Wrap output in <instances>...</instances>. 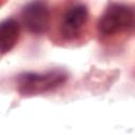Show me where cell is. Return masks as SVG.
I'll return each mask as SVG.
<instances>
[{
	"label": "cell",
	"mask_w": 135,
	"mask_h": 135,
	"mask_svg": "<svg viewBox=\"0 0 135 135\" xmlns=\"http://www.w3.org/2000/svg\"><path fill=\"white\" fill-rule=\"evenodd\" d=\"M69 76L61 69H53L44 72H24L16 78V90L24 97L52 92L63 85Z\"/></svg>",
	"instance_id": "cell-1"
},
{
	"label": "cell",
	"mask_w": 135,
	"mask_h": 135,
	"mask_svg": "<svg viewBox=\"0 0 135 135\" xmlns=\"http://www.w3.org/2000/svg\"><path fill=\"white\" fill-rule=\"evenodd\" d=\"M135 25V9L120 2H110L97 22V32L103 39L129 32Z\"/></svg>",
	"instance_id": "cell-2"
},
{
	"label": "cell",
	"mask_w": 135,
	"mask_h": 135,
	"mask_svg": "<svg viewBox=\"0 0 135 135\" xmlns=\"http://www.w3.org/2000/svg\"><path fill=\"white\" fill-rule=\"evenodd\" d=\"M89 20L88 6L81 2H71L59 15L56 28L57 36L63 42H75L85 31Z\"/></svg>",
	"instance_id": "cell-3"
},
{
	"label": "cell",
	"mask_w": 135,
	"mask_h": 135,
	"mask_svg": "<svg viewBox=\"0 0 135 135\" xmlns=\"http://www.w3.org/2000/svg\"><path fill=\"white\" fill-rule=\"evenodd\" d=\"M21 20L24 27L33 35L45 34L51 25V12L45 2L32 1L21 8Z\"/></svg>",
	"instance_id": "cell-4"
},
{
	"label": "cell",
	"mask_w": 135,
	"mask_h": 135,
	"mask_svg": "<svg viewBox=\"0 0 135 135\" xmlns=\"http://www.w3.org/2000/svg\"><path fill=\"white\" fill-rule=\"evenodd\" d=\"M20 38V25L12 17L4 19L0 24V51L1 55L12 51Z\"/></svg>",
	"instance_id": "cell-5"
}]
</instances>
